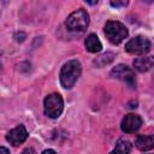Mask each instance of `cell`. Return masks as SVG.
<instances>
[{
  "mask_svg": "<svg viewBox=\"0 0 154 154\" xmlns=\"http://www.w3.org/2000/svg\"><path fill=\"white\" fill-rule=\"evenodd\" d=\"M131 143L128 140H119L114 147V149L109 153V154H129L131 152Z\"/></svg>",
  "mask_w": 154,
  "mask_h": 154,
  "instance_id": "12",
  "label": "cell"
},
{
  "mask_svg": "<svg viewBox=\"0 0 154 154\" xmlns=\"http://www.w3.org/2000/svg\"><path fill=\"white\" fill-rule=\"evenodd\" d=\"M153 64H154L153 57H141L134 60V67L140 72H146L150 70Z\"/></svg>",
  "mask_w": 154,
  "mask_h": 154,
  "instance_id": "10",
  "label": "cell"
},
{
  "mask_svg": "<svg viewBox=\"0 0 154 154\" xmlns=\"http://www.w3.org/2000/svg\"><path fill=\"white\" fill-rule=\"evenodd\" d=\"M22 154H35V150L29 147V148H25V149L22 152Z\"/></svg>",
  "mask_w": 154,
  "mask_h": 154,
  "instance_id": "15",
  "label": "cell"
},
{
  "mask_svg": "<svg viewBox=\"0 0 154 154\" xmlns=\"http://www.w3.org/2000/svg\"><path fill=\"white\" fill-rule=\"evenodd\" d=\"M150 46L152 43L147 37L136 36L126 42L125 49L126 52L132 53V54H146L150 51Z\"/></svg>",
  "mask_w": 154,
  "mask_h": 154,
  "instance_id": "5",
  "label": "cell"
},
{
  "mask_svg": "<svg viewBox=\"0 0 154 154\" xmlns=\"http://www.w3.org/2000/svg\"><path fill=\"white\" fill-rule=\"evenodd\" d=\"M0 154H10V150L2 146H0Z\"/></svg>",
  "mask_w": 154,
  "mask_h": 154,
  "instance_id": "16",
  "label": "cell"
},
{
  "mask_svg": "<svg viewBox=\"0 0 154 154\" xmlns=\"http://www.w3.org/2000/svg\"><path fill=\"white\" fill-rule=\"evenodd\" d=\"M65 24L71 31H84L89 25V14L83 8L73 11L67 17Z\"/></svg>",
  "mask_w": 154,
  "mask_h": 154,
  "instance_id": "2",
  "label": "cell"
},
{
  "mask_svg": "<svg viewBox=\"0 0 154 154\" xmlns=\"http://www.w3.org/2000/svg\"><path fill=\"white\" fill-rule=\"evenodd\" d=\"M64 108V101L63 97L57 94H49L48 96H46L45 102H43V109H45V114L49 118H58Z\"/></svg>",
  "mask_w": 154,
  "mask_h": 154,
  "instance_id": "4",
  "label": "cell"
},
{
  "mask_svg": "<svg viewBox=\"0 0 154 154\" xmlns=\"http://www.w3.org/2000/svg\"><path fill=\"white\" fill-rule=\"evenodd\" d=\"M135 146L140 150H149L154 146V137L152 135H138L135 140Z\"/></svg>",
  "mask_w": 154,
  "mask_h": 154,
  "instance_id": "9",
  "label": "cell"
},
{
  "mask_svg": "<svg viewBox=\"0 0 154 154\" xmlns=\"http://www.w3.org/2000/svg\"><path fill=\"white\" fill-rule=\"evenodd\" d=\"M113 58H114V54H113V53H103L102 55L97 57L94 63H95L97 66H105V65L109 64V63L113 60Z\"/></svg>",
  "mask_w": 154,
  "mask_h": 154,
  "instance_id": "13",
  "label": "cell"
},
{
  "mask_svg": "<svg viewBox=\"0 0 154 154\" xmlns=\"http://www.w3.org/2000/svg\"><path fill=\"white\" fill-rule=\"evenodd\" d=\"M28 137V131L25 129L24 125L19 124L17 125L14 129H12L11 131L7 132L6 135V140L7 142H10L12 146H19L22 144Z\"/></svg>",
  "mask_w": 154,
  "mask_h": 154,
  "instance_id": "8",
  "label": "cell"
},
{
  "mask_svg": "<svg viewBox=\"0 0 154 154\" xmlns=\"http://www.w3.org/2000/svg\"><path fill=\"white\" fill-rule=\"evenodd\" d=\"M42 154H57V153L53 149H46V150L42 152Z\"/></svg>",
  "mask_w": 154,
  "mask_h": 154,
  "instance_id": "17",
  "label": "cell"
},
{
  "mask_svg": "<svg viewBox=\"0 0 154 154\" xmlns=\"http://www.w3.org/2000/svg\"><path fill=\"white\" fill-rule=\"evenodd\" d=\"M105 35L111 43L118 45L128 36V29L120 22L108 20L105 25Z\"/></svg>",
  "mask_w": 154,
  "mask_h": 154,
  "instance_id": "3",
  "label": "cell"
},
{
  "mask_svg": "<svg viewBox=\"0 0 154 154\" xmlns=\"http://www.w3.org/2000/svg\"><path fill=\"white\" fill-rule=\"evenodd\" d=\"M81 72H82V66L78 60L73 59V60H69L67 63H65L59 75L61 85L66 89H71L77 82L78 77L81 76Z\"/></svg>",
  "mask_w": 154,
  "mask_h": 154,
  "instance_id": "1",
  "label": "cell"
},
{
  "mask_svg": "<svg viewBox=\"0 0 154 154\" xmlns=\"http://www.w3.org/2000/svg\"><path fill=\"white\" fill-rule=\"evenodd\" d=\"M141 125H142V118L135 113H129L123 118L120 128L125 134H134L141 128Z\"/></svg>",
  "mask_w": 154,
  "mask_h": 154,
  "instance_id": "7",
  "label": "cell"
},
{
  "mask_svg": "<svg viewBox=\"0 0 154 154\" xmlns=\"http://www.w3.org/2000/svg\"><path fill=\"white\" fill-rule=\"evenodd\" d=\"M111 76L114 78H118L123 82H125L130 88H135L136 87V79H135V75L134 71L124 65V64H119L117 65L112 71H111Z\"/></svg>",
  "mask_w": 154,
  "mask_h": 154,
  "instance_id": "6",
  "label": "cell"
},
{
  "mask_svg": "<svg viewBox=\"0 0 154 154\" xmlns=\"http://www.w3.org/2000/svg\"><path fill=\"white\" fill-rule=\"evenodd\" d=\"M84 45H85V48L87 51H89L90 53H96V52H100L101 48H102V45L99 40V37L95 35V34H89L84 41Z\"/></svg>",
  "mask_w": 154,
  "mask_h": 154,
  "instance_id": "11",
  "label": "cell"
},
{
  "mask_svg": "<svg viewBox=\"0 0 154 154\" xmlns=\"http://www.w3.org/2000/svg\"><path fill=\"white\" fill-rule=\"evenodd\" d=\"M148 154H150V153H148Z\"/></svg>",
  "mask_w": 154,
  "mask_h": 154,
  "instance_id": "18",
  "label": "cell"
},
{
  "mask_svg": "<svg viewBox=\"0 0 154 154\" xmlns=\"http://www.w3.org/2000/svg\"><path fill=\"white\" fill-rule=\"evenodd\" d=\"M111 5L113 7H123V6L128 5V1H125V0H123V1H111Z\"/></svg>",
  "mask_w": 154,
  "mask_h": 154,
  "instance_id": "14",
  "label": "cell"
}]
</instances>
